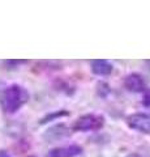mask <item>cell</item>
Wrapping results in <instances>:
<instances>
[{
	"label": "cell",
	"mask_w": 150,
	"mask_h": 157,
	"mask_svg": "<svg viewBox=\"0 0 150 157\" xmlns=\"http://www.w3.org/2000/svg\"><path fill=\"white\" fill-rule=\"evenodd\" d=\"M0 157H11V155H9L7 151H3V149H0Z\"/></svg>",
	"instance_id": "obj_9"
},
{
	"label": "cell",
	"mask_w": 150,
	"mask_h": 157,
	"mask_svg": "<svg viewBox=\"0 0 150 157\" xmlns=\"http://www.w3.org/2000/svg\"><path fill=\"white\" fill-rule=\"evenodd\" d=\"M69 132L68 130L65 128L64 124H56L51 128H48L45 134V137L47 140H57V139H61V137L67 136Z\"/></svg>",
	"instance_id": "obj_7"
},
{
	"label": "cell",
	"mask_w": 150,
	"mask_h": 157,
	"mask_svg": "<svg viewBox=\"0 0 150 157\" xmlns=\"http://www.w3.org/2000/svg\"><path fill=\"white\" fill-rule=\"evenodd\" d=\"M124 86L129 92L133 93H142L146 90V84H145L144 77L140 73H129L124 78Z\"/></svg>",
	"instance_id": "obj_4"
},
{
	"label": "cell",
	"mask_w": 150,
	"mask_h": 157,
	"mask_svg": "<svg viewBox=\"0 0 150 157\" xmlns=\"http://www.w3.org/2000/svg\"><path fill=\"white\" fill-rule=\"evenodd\" d=\"M128 157H141V156H138V155H136V153H133V155H129Z\"/></svg>",
	"instance_id": "obj_10"
},
{
	"label": "cell",
	"mask_w": 150,
	"mask_h": 157,
	"mask_svg": "<svg viewBox=\"0 0 150 157\" xmlns=\"http://www.w3.org/2000/svg\"><path fill=\"white\" fill-rule=\"evenodd\" d=\"M30 94L24 86L12 84L0 93V107L7 114H14L27 104Z\"/></svg>",
	"instance_id": "obj_1"
},
{
	"label": "cell",
	"mask_w": 150,
	"mask_h": 157,
	"mask_svg": "<svg viewBox=\"0 0 150 157\" xmlns=\"http://www.w3.org/2000/svg\"><path fill=\"white\" fill-rule=\"evenodd\" d=\"M30 157H34V156H30Z\"/></svg>",
	"instance_id": "obj_11"
},
{
	"label": "cell",
	"mask_w": 150,
	"mask_h": 157,
	"mask_svg": "<svg viewBox=\"0 0 150 157\" xmlns=\"http://www.w3.org/2000/svg\"><path fill=\"white\" fill-rule=\"evenodd\" d=\"M142 105H144L145 107H150V89H146V90L144 92Z\"/></svg>",
	"instance_id": "obj_8"
},
{
	"label": "cell",
	"mask_w": 150,
	"mask_h": 157,
	"mask_svg": "<svg viewBox=\"0 0 150 157\" xmlns=\"http://www.w3.org/2000/svg\"><path fill=\"white\" fill-rule=\"evenodd\" d=\"M82 153V147L72 144L67 147H57L47 153V157H77Z\"/></svg>",
	"instance_id": "obj_5"
},
{
	"label": "cell",
	"mask_w": 150,
	"mask_h": 157,
	"mask_svg": "<svg viewBox=\"0 0 150 157\" xmlns=\"http://www.w3.org/2000/svg\"><path fill=\"white\" fill-rule=\"evenodd\" d=\"M91 71L97 76H110L114 71V66L108 60L97 59V60L91 62Z\"/></svg>",
	"instance_id": "obj_6"
},
{
	"label": "cell",
	"mask_w": 150,
	"mask_h": 157,
	"mask_svg": "<svg viewBox=\"0 0 150 157\" xmlns=\"http://www.w3.org/2000/svg\"><path fill=\"white\" fill-rule=\"evenodd\" d=\"M104 126V117L103 115H97V114H85L80 117L75 122L73 130L81 131V132H88V131H97L101 130Z\"/></svg>",
	"instance_id": "obj_2"
},
{
	"label": "cell",
	"mask_w": 150,
	"mask_h": 157,
	"mask_svg": "<svg viewBox=\"0 0 150 157\" xmlns=\"http://www.w3.org/2000/svg\"><path fill=\"white\" fill-rule=\"evenodd\" d=\"M129 128L145 135H150V114L148 113H136L127 118Z\"/></svg>",
	"instance_id": "obj_3"
}]
</instances>
